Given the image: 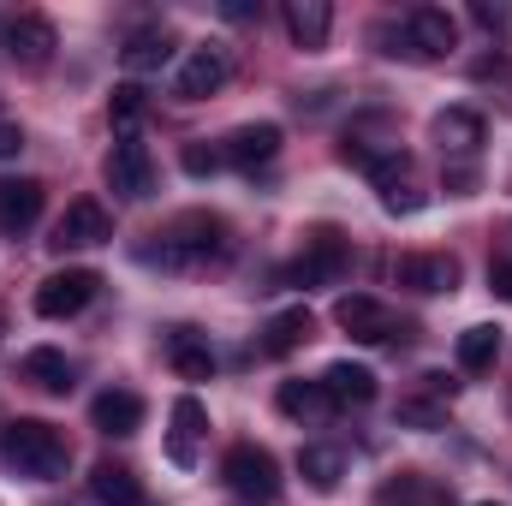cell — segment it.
Here are the masks:
<instances>
[{"label":"cell","mask_w":512,"mask_h":506,"mask_svg":"<svg viewBox=\"0 0 512 506\" xmlns=\"http://www.w3.org/2000/svg\"><path fill=\"white\" fill-rule=\"evenodd\" d=\"M227 256H233L227 221L209 215V209H191V215H173V221L155 233V245L143 251V262L161 268V274H203V268H215V262H227Z\"/></svg>","instance_id":"6da1fadb"},{"label":"cell","mask_w":512,"mask_h":506,"mask_svg":"<svg viewBox=\"0 0 512 506\" xmlns=\"http://www.w3.org/2000/svg\"><path fill=\"white\" fill-rule=\"evenodd\" d=\"M0 453H6V465H12L18 477H30V483H60V477L72 471V441H66L54 423H42V417H12V423L0 429Z\"/></svg>","instance_id":"7a4b0ae2"},{"label":"cell","mask_w":512,"mask_h":506,"mask_svg":"<svg viewBox=\"0 0 512 506\" xmlns=\"http://www.w3.org/2000/svg\"><path fill=\"white\" fill-rule=\"evenodd\" d=\"M346 161H358L364 173H370V185L382 191V209L387 215H417L429 197L417 191V179H411V155L405 149H370L364 137H346V149H340Z\"/></svg>","instance_id":"3957f363"},{"label":"cell","mask_w":512,"mask_h":506,"mask_svg":"<svg viewBox=\"0 0 512 506\" xmlns=\"http://www.w3.org/2000/svg\"><path fill=\"white\" fill-rule=\"evenodd\" d=\"M334 328H340V334H352V340H364V346L411 340V322H399L382 298H370V292H346V298L334 304Z\"/></svg>","instance_id":"277c9868"},{"label":"cell","mask_w":512,"mask_h":506,"mask_svg":"<svg viewBox=\"0 0 512 506\" xmlns=\"http://www.w3.org/2000/svg\"><path fill=\"white\" fill-rule=\"evenodd\" d=\"M221 477L239 501H274L280 495V459L256 441H233L227 459H221Z\"/></svg>","instance_id":"5b68a950"},{"label":"cell","mask_w":512,"mask_h":506,"mask_svg":"<svg viewBox=\"0 0 512 506\" xmlns=\"http://www.w3.org/2000/svg\"><path fill=\"white\" fill-rule=\"evenodd\" d=\"M227 78H233V48L227 42H197L173 72V96L179 102H209L215 90H227Z\"/></svg>","instance_id":"8992f818"},{"label":"cell","mask_w":512,"mask_h":506,"mask_svg":"<svg viewBox=\"0 0 512 506\" xmlns=\"http://www.w3.org/2000/svg\"><path fill=\"white\" fill-rule=\"evenodd\" d=\"M346 262H352V239H346L340 227H316V233L304 239L298 262L286 268V280H292V286H334V280L346 274Z\"/></svg>","instance_id":"52a82bcc"},{"label":"cell","mask_w":512,"mask_h":506,"mask_svg":"<svg viewBox=\"0 0 512 506\" xmlns=\"http://www.w3.org/2000/svg\"><path fill=\"white\" fill-rule=\"evenodd\" d=\"M102 292V274L96 268H54L42 286H36V316H48V322H66V316H78L90 298Z\"/></svg>","instance_id":"ba28073f"},{"label":"cell","mask_w":512,"mask_h":506,"mask_svg":"<svg viewBox=\"0 0 512 506\" xmlns=\"http://www.w3.org/2000/svg\"><path fill=\"white\" fill-rule=\"evenodd\" d=\"M102 173H108V191L126 197V203H143V197L155 191V155H149L143 137H120V143L108 149Z\"/></svg>","instance_id":"9c48e42d"},{"label":"cell","mask_w":512,"mask_h":506,"mask_svg":"<svg viewBox=\"0 0 512 506\" xmlns=\"http://www.w3.org/2000/svg\"><path fill=\"white\" fill-rule=\"evenodd\" d=\"M405 42H411V60H447L459 48V18L447 6H411L405 12Z\"/></svg>","instance_id":"30bf717a"},{"label":"cell","mask_w":512,"mask_h":506,"mask_svg":"<svg viewBox=\"0 0 512 506\" xmlns=\"http://www.w3.org/2000/svg\"><path fill=\"white\" fill-rule=\"evenodd\" d=\"M114 239V215L96 203V197H78L66 203V215L54 221V251H96Z\"/></svg>","instance_id":"8fae6325"},{"label":"cell","mask_w":512,"mask_h":506,"mask_svg":"<svg viewBox=\"0 0 512 506\" xmlns=\"http://www.w3.org/2000/svg\"><path fill=\"white\" fill-rule=\"evenodd\" d=\"M42 203H48V185L42 179L0 173V239H24L42 221Z\"/></svg>","instance_id":"7c38bea8"},{"label":"cell","mask_w":512,"mask_h":506,"mask_svg":"<svg viewBox=\"0 0 512 506\" xmlns=\"http://www.w3.org/2000/svg\"><path fill=\"white\" fill-rule=\"evenodd\" d=\"M393 274H399V286H411V292H423V298H441V292H453L459 286V256L447 251H405L393 262Z\"/></svg>","instance_id":"4fadbf2b"},{"label":"cell","mask_w":512,"mask_h":506,"mask_svg":"<svg viewBox=\"0 0 512 506\" xmlns=\"http://www.w3.org/2000/svg\"><path fill=\"white\" fill-rule=\"evenodd\" d=\"M429 137H435V149H441V155L471 161V155L489 143V126H483V114H477V108H441V114L429 120Z\"/></svg>","instance_id":"5bb4252c"},{"label":"cell","mask_w":512,"mask_h":506,"mask_svg":"<svg viewBox=\"0 0 512 506\" xmlns=\"http://www.w3.org/2000/svg\"><path fill=\"white\" fill-rule=\"evenodd\" d=\"M54 48H60V30H54L48 12H18V18L6 24V54H12L18 66H48Z\"/></svg>","instance_id":"9a60e30c"},{"label":"cell","mask_w":512,"mask_h":506,"mask_svg":"<svg viewBox=\"0 0 512 506\" xmlns=\"http://www.w3.org/2000/svg\"><path fill=\"white\" fill-rule=\"evenodd\" d=\"M203 429H209L203 399H197V393H179V399H173V411H167V459H173L179 471H191V465H197V441H203Z\"/></svg>","instance_id":"2e32d148"},{"label":"cell","mask_w":512,"mask_h":506,"mask_svg":"<svg viewBox=\"0 0 512 506\" xmlns=\"http://www.w3.org/2000/svg\"><path fill=\"white\" fill-rule=\"evenodd\" d=\"M280 143H286V131L274 126V120H251V126L227 131L221 155H227V167H239V173H256V167H268V161L280 155Z\"/></svg>","instance_id":"e0dca14e"},{"label":"cell","mask_w":512,"mask_h":506,"mask_svg":"<svg viewBox=\"0 0 512 506\" xmlns=\"http://www.w3.org/2000/svg\"><path fill=\"white\" fill-rule=\"evenodd\" d=\"M310 334H316V316H310L304 304H292V310H280V316H268V322H262L256 352H262V358H292Z\"/></svg>","instance_id":"ac0fdd59"},{"label":"cell","mask_w":512,"mask_h":506,"mask_svg":"<svg viewBox=\"0 0 512 506\" xmlns=\"http://www.w3.org/2000/svg\"><path fill=\"white\" fill-rule=\"evenodd\" d=\"M346 471H352L346 447H334V441H310V447H298V477H304L316 495H334V489L346 483Z\"/></svg>","instance_id":"d6986e66"},{"label":"cell","mask_w":512,"mask_h":506,"mask_svg":"<svg viewBox=\"0 0 512 506\" xmlns=\"http://www.w3.org/2000/svg\"><path fill=\"white\" fill-rule=\"evenodd\" d=\"M322 387H328L334 411H358V405H370V399H376V370H370V364L340 358V364H328V370H322Z\"/></svg>","instance_id":"ffe728a7"},{"label":"cell","mask_w":512,"mask_h":506,"mask_svg":"<svg viewBox=\"0 0 512 506\" xmlns=\"http://www.w3.org/2000/svg\"><path fill=\"white\" fill-rule=\"evenodd\" d=\"M280 18H286V36L298 42V48H328V30H334V6L328 0H286L280 6Z\"/></svg>","instance_id":"44dd1931"},{"label":"cell","mask_w":512,"mask_h":506,"mask_svg":"<svg viewBox=\"0 0 512 506\" xmlns=\"http://www.w3.org/2000/svg\"><path fill=\"white\" fill-rule=\"evenodd\" d=\"M90 423H96L102 435H137V429H143V399H137L131 387H108V393H96Z\"/></svg>","instance_id":"7402d4cb"},{"label":"cell","mask_w":512,"mask_h":506,"mask_svg":"<svg viewBox=\"0 0 512 506\" xmlns=\"http://www.w3.org/2000/svg\"><path fill=\"white\" fill-rule=\"evenodd\" d=\"M274 405H280V417H292V423H328V417H334V399H328L322 381H280Z\"/></svg>","instance_id":"603a6c76"},{"label":"cell","mask_w":512,"mask_h":506,"mask_svg":"<svg viewBox=\"0 0 512 506\" xmlns=\"http://www.w3.org/2000/svg\"><path fill=\"white\" fill-rule=\"evenodd\" d=\"M167 364H173L185 381H209L215 376L209 334H197V328H173V334H167Z\"/></svg>","instance_id":"cb8c5ba5"},{"label":"cell","mask_w":512,"mask_h":506,"mask_svg":"<svg viewBox=\"0 0 512 506\" xmlns=\"http://www.w3.org/2000/svg\"><path fill=\"white\" fill-rule=\"evenodd\" d=\"M90 495L102 506H143V483H137V471L120 465V459H96V471H90Z\"/></svg>","instance_id":"d4e9b609"},{"label":"cell","mask_w":512,"mask_h":506,"mask_svg":"<svg viewBox=\"0 0 512 506\" xmlns=\"http://www.w3.org/2000/svg\"><path fill=\"white\" fill-rule=\"evenodd\" d=\"M167 54H173V36H167L161 24H143V30H131L126 48H120V60H126L131 78H143V72H161V66H167Z\"/></svg>","instance_id":"484cf974"},{"label":"cell","mask_w":512,"mask_h":506,"mask_svg":"<svg viewBox=\"0 0 512 506\" xmlns=\"http://www.w3.org/2000/svg\"><path fill=\"white\" fill-rule=\"evenodd\" d=\"M495 358H501V328H495V322H477V328L459 334V370H465V376L495 370Z\"/></svg>","instance_id":"4316f807"},{"label":"cell","mask_w":512,"mask_h":506,"mask_svg":"<svg viewBox=\"0 0 512 506\" xmlns=\"http://www.w3.org/2000/svg\"><path fill=\"white\" fill-rule=\"evenodd\" d=\"M24 381H36L42 393H72V358L54 346H36L24 352Z\"/></svg>","instance_id":"83f0119b"},{"label":"cell","mask_w":512,"mask_h":506,"mask_svg":"<svg viewBox=\"0 0 512 506\" xmlns=\"http://www.w3.org/2000/svg\"><path fill=\"white\" fill-rule=\"evenodd\" d=\"M143 114H149V90H143L137 78L114 84V96H108V120H114V131H120V137H137Z\"/></svg>","instance_id":"f1b7e54d"},{"label":"cell","mask_w":512,"mask_h":506,"mask_svg":"<svg viewBox=\"0 0 512 506\" xmlns=\"http://www.w3.org/2000/svg\"><path fill=\"white\" fill-rule=\"evenodd\" d=\"M179 167H185L191 179H215V173L227 167V155H221V143L197 137V143H185V149H179Z\"/></svg>","instance_id":"f546056e"},{"label":"cell","mask_w":512,"mask_h":506,"mask_svg":"<svg viewBox=\"0 0 512 506\" xmlns=\"http://www.w3.org/2000/svg\"><path fill=\"white\" fill-rule=\"evenodd\" d=\"M393 417H399L405 429H423V435H429V429H447V405L417 399V393H411V399H399V411H393Z\"/></svg>","instance_id":"4dcf8cb0"},{"label":"cell","mask_w":512,"mask_h":506,"mask_svg":"<svg viewBox=\"0 0 512 506\" xmlns=\"http://www.w3.org/2000/svg\"><path fill=\"white\" fill-rule=\"evenodd\" d=\"M489 292L512 304V262H507V256H495V262H489Z\"/></svg>","instance_id":"1f68e13d"},{"label":"cell","mask_w":512,"mask_h":506,"mask_svg":"<svg viewBox=\"0 0 512 506\" xmlns=\"http://www.w3.org/2000/svg\"><path fill=\"white\" fill-rule=\"evenodd\" d=\"M18 149H24V126L18 120H0V161H12Z\"/></svg>","instance_id":"d6a6232c"},{"label":"cell","mask_w":512,"mask_h":506,"mask_svg":"<svg viewBox=\"0 0 512 506\" xmlns=\"http://www.w3.org/2000/svg\"><path fill=\"white\" fill-rule=\"evenodd\" d=\"M221 12H227V18H233V24H245V18H256V6H251V0H227V6H221Z\"/></svg>","instance_id":"836d02e7"},{"label":"cell","mask_w":512,"mask_h":506,"mask_svg":"<svg viewBox=\"0 0 512 506\" xmlns=\"http://www.w3.org/2000/svg\"><path fill=\"white\" fill-rule=\"evenodd\" d=\"M471 179H477L471 167H453V173H447V185H453V191H471Z\"/></svg>","instance_id":"e575fe53"},{"label":"cell","mask_w":512,"mask_h":506,"mask_svg":"<svg viewBox=\"0 0 512 506\" xmlns=\"http://www.w3.org/2000/svg\"><path fill=\"white\" fill-rule=\"evenodd\" d=\"M483 506H495V501H483Z\"/></svg>","instance_id":"d590c367"}]
</instances>
